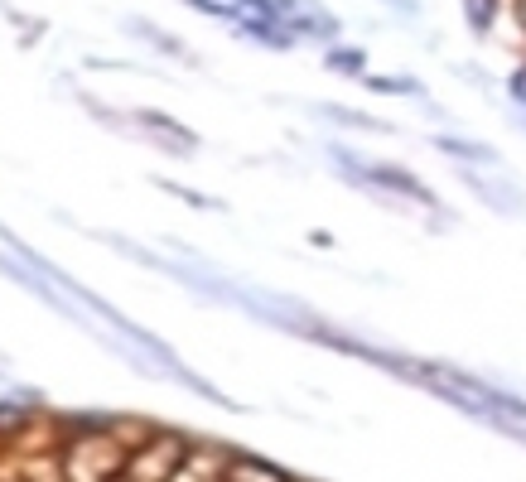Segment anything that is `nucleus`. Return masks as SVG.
Segmentation results:
<instances>
[{
    "label": "nucleus",
    "instance_id": "39448f33",
    "mask_svg": "<svg viewBox=\"0 0 526 482\" xmlns=\"http://www.w3.org/2000/svg\"><path fill=\"white\" fill-rule=\"evenodd\" d=\"M440 150H449V155H459V160H493V150H483V145H464V140H449V135H444L440 140Z\"/></svg>",
    "mask_w": 526,
    "mask_h": 482
},
{
    "label": "nucleus",
    "instance_id": "423d86ee",
    "mask_svg": "<svg viewBox=\"0 0 526 482\" xmlns=\"http://www.w3.org/2000/svg\"><path fill=\"white\" fill-rule=\"evenodd\" d=\"M131 29H136V34H145V39H155V44H165V54H184V49H179V39H174V34H165V29H155V25H145V20H131Z\"/></svg>",
    "mask_w": 526,
    "mask_h": 482
},
{
    "label": "nucleus",
    "instance_id": "20e7f679",
    "mask_svg": "<svg viewBox=\"0 0 526 482\" xmlns=\"http://www.w3.org/2000/svg\"><path fill=\"white\" fill-rule=\"evenodd\" d=\"M319 116L343 121V126H358V131H391V126H382L377 116H362V111H348V107H319Z\"/></svg>",
    "mask_w": 526,
    "mask_h": 482
},
{
    "label": "nucleus",
    "instance_id": "6e6552de",
    "mask_svg": "<svg viewBox=\"0 0 526 482\" xmlns=\"http://www.w3.org/2000/svg\"><path fill=\"white\" fill-rule=\"evenodd\" d=\"M189 5L208 10V15H242V10H237V0H189Z\"/></svg>",
    "mask_w": 526,
    "mask_h": 482
},
{
    "label": "nucleus",
    "instance_id": "9d476101",
    "mask_svg": "<svg viewBox=\"0 0 526 482\" xmlns=\"http://www.w3.org/2000/svg\"><path fill=\"white\" fill-rule=\"evenodd\" d=\"M160 188H169V193H179V198H189L194 208H218L213 198H203V193H189V188H184V184H160Z\"/></svg>",
    "mask_w": 526,
    "mask_h": 482
},
{
    "label": "nucleus",
    "instance_id": "0eeeda50",
    "mask_svg": "<svg viewBox=\"0 0 526 482\" xmlns=\"http://www.w3.org/2000/svg\"><path fill=\"white\" fill-rule=\"evenodd\" d=\"M367 87L372 92H401V97H416L420 92V82H411V78H372Z\"/></svg>",
    "mask_w": 526,
    "mask_h": 482
},
{
    "label": "nucleus",
    "instance_id": "f03ea898",
    "mask_svg": "<svg viewBox=\"0 0 526 482\" xmlns=\"http://www.w3.org/2000/svg\"><path fill=\"white\" fill-rule=\"evenodd\" d=\"M140 126H150V131L160 135V140H165V145L174 150V155H189V150L198 145L194 135L184 131V126H174V121H169L165 111H140Z\"/></svg>",
    "mask_w": 526,
    "mask_h": 482
},
{
    "label": "nucleus",
    "instance_id": "9b49d317",
    "mask_svg": "<svg viewBox=\"0 0 526 482\" xmlns=\"http://www.w3.org/2000/svg\"><path fill=\"white\" fill-rule=\"evenodd\" d=\"M329 68H348V73H358L362 54H329Z\"/></svg>",
    "mask_w": 526,
    "mask_h": 482
},
{
    "label": "nucleus",
    "instance_id": "7ed1b4c3",
    "mask_svg": "<svg viewBox=\"0 0 526 482\" xmlns=\"http://www.w3.org/2000/svg\"><path fill=\"white\" fill-rule=\"evenodd\" d=\"M227 482H285L276 468H266V463H251V458H237L232 468H227Z\"/></svg>",
    "mask_w": 526,
    "mask_h": 482
},
{
    "label": "nucleus",
    "instance_id": "1a4fd4ad",
    "mask_svg": "<svg viewBox=\"0 0 526 482\" xmlns=\"http://www.w3.org/2000/svg\"><path fill=\"white\" fill-rule=\"evenodd\" d=\"M469 5H473V29L493 25V0H469Z\"/></svg>",
    "mask_w": 526,
    "mask_h": 482
},
{
    "label": "nucleus",
    "instance_id": "f8f14e48",
    "mask_svg": "<svg viewBox=\"0 0 526 482\" xmlns=\"http://www.w3.org/2000/svg\"><path fill=\"white\" fill-rule=\"evenodd\" d=\"M391 5H396V10H411V0H391Z\"/></svg>",
    "mask_w": 526,
    "mask_h": 482
},
{
    "label": "nucleus",
    "instance_id": "f257e3e1",
    "mask_svg": "<svg viewBox=\"0 0 526 482\" xmlns=\"http://www.w3.org/2000/svg\"><path fill=\"white\" fill-rule=\"evenodd\" d=\"M459 174H464V184H469L473 193L488 203V208H502V213H512V217L526 213V208H522V193H517L512 184H488V179H483V174H473V169H459Z\"/></svg>",
    "mask_w": 526,
    "mask_h": 482
}]
</instances>
